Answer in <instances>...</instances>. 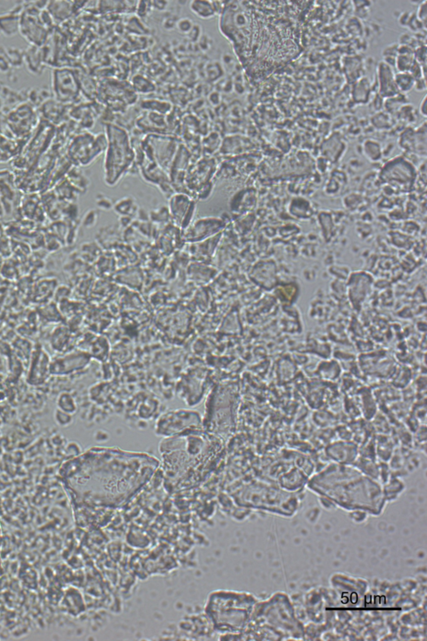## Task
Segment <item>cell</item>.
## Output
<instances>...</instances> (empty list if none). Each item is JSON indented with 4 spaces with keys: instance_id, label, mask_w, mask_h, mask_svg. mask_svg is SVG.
<instances>
[{
    "instance_id": "2",
    "label": "cell",
    "mask_w": 427,
    "mask_h": 641,
    "mask_svg": "<svg viewBox=\"0 0 427 641\" xmlns=\"http://www.w3.org/2000/svg\"><path fill=\"white\" fill-rule=\"evenodd\" d=\"M190 9L195 15L202 19H212L216 14L212 2L193 1L190 4Z\"/></svg>"
},
{
    "instance_id": "5",
    "label": "cell",
    "mask_w": 427,
    "mask_h": 641,
    "mask_svg": "<svg viewBox=\"0 0 427 641\" xmlns=\"http://www.w3.org/2000/svg\"><path fill=\"white\" fill-rule=\"evenodd\" d=\"M425 4H426V2H425V3H423V5H422V7L420 6L421 8H419V13H422L421 15H420V19H421V17H422V15H423L422 16V21H426V17H427V13H427V7H426V5H425Z\"/></svg>"
},
{
    "instance_id": "3",
    "label": "cell",
    "mask_w": 427,
    "mask_h": 641,
    "mask_svg": "<svg viewBox=\"0 0 427 641\" xmlns=\"http://www.w3.org/2000/svg\"><path fill=\"white\" fill-rule=\"evenodd\" d=\"M395 83L396 87H398L401 91L407 92L415 86L414 77L408 72H401L396 75Z\"/></svg>"
},
{
    "instance_id": "4",
    "label": "cell",
    "mask_w": 427,
    "mask_h": 641,
    "mask_svg": "<svg viewBox=\"0 0 427 641\" xmlns=\"http://www.w3.org/2000/svg\"><path fill=\"white\" fill-rule=\"evenodd\" d=\"M176 26L177 29H179L180 33L188 35V34H190L194 25H193L192 21L190 19L185 18V19H179V21L177 22Z\"/></svg>"
},
{
    "instance_id": "1",
    "label": "cell",
    "mask_w": 427,
    "mask_h": 641,
    "mask_svg": "<svg viewBox=\"0 0 427 641\" xmlns=\"http://www.w3.org/2000/svg\"><path fill=\"white\" fill-rule=\"evenodd\" d=\"M109 131L112 134H108L110 135L109 139V145H108V153H107V158H106V168L110 170L111 167L113 168L115 161L118 160L117 166L120 168H126L127 163L129 162V159H131V153H130V149H129V141L127 137L126 133L123 130H119L116 128H109Z\"/></svg>"
},
{
    "instance_id": "6",
    "label": "cell",
    "mask_w": 427,
    "mask_h": 641,
    "mask_svg": "<svg viewBox=\"0 0 427 641\" xmlns=\"http://www.w3.org/2000/svg\"><path fill=\"white\" fill-rule=\"evenodd\" d=\"M426 106H427V97L424 98V100L422 101V103L421 104V112H422V115H423L424 117H426V116H427V111H426Z\"/></svg>"
}]
</instances>
